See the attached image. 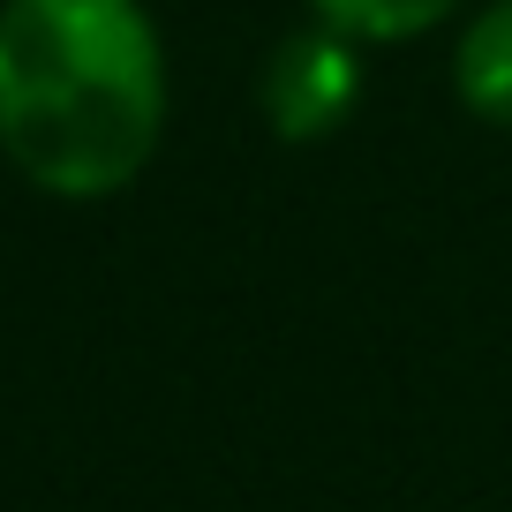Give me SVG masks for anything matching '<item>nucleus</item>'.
<instances>
[{
  "mask_svg": "<svg viewBox=\"0 0 512 512\" xmlns=\"http://www.w3.org/2000/svg\"><path fill=\"white\" fill-rule=\"evenodd\" d=\"M166 136V46L144 0H0V159L91 204Z\"/></svg>",
  "mask_w": 512,
  "mask_h": 512,
  "instance_id": "obj_1",
  "label": "nucleus"
},
{
  "mask_svg": "<svg viewBox=\"0 0 512 512\" xmlns=\"http://www.w3.org/2000/svg\"><path fill=\"white\" fill-rule=\"evenodd\" d=\"M256 106H264V128H272L279 144H324V136L347 128V113L362 106V46L324 31V23L287 31L264 53Z\"/></svg>",
  "mask_w": 512,
  "mask_h": 512,
  "instance_id": "obj_2",
  "label": "nucleus"
},
{
  "mask_svg": "<svg viewBox=\"0 0 512 512\" xmlns=\"http://www.w3.org/2000/svg\"><path fill=\"white\" fill-rule=\"evenodd\" d=\"M452 91L475 121L512 128V0H490L475 8L452 46Z\"/></svg>",
  "mask_w": 512,
  "mask_h": 512,
  "instance_id": "obj_3",
  "label": "nucleus"
},
{
  "mask_svg": "<svg viewBox=\"0 0 512 512\" xmlns=\"http://www.w3.org/2000/svg\"><path fill=\"white\" fill-rule=\"evenodd\" d=\"M309 16L354 46H400V38H422L445 16H460V0H309Z\"/></svg>",
  "mask_w": 512,
  "mask_h": 512,
  "instance_id": "obj_4",
  "label": "nucleus"
}]
</instances>
